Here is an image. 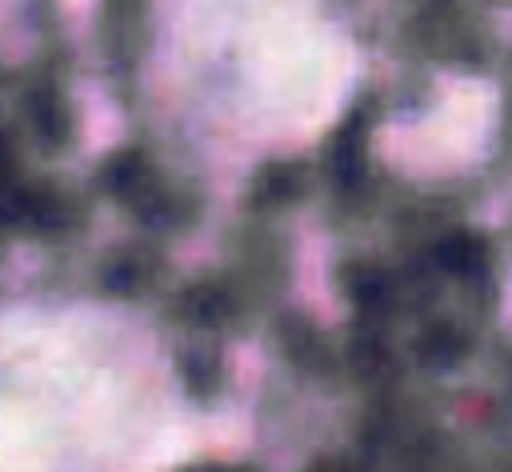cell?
I'll return each instance as SVG.
<instances>
[{"instance_id":"obj_1","label":"cell","mask_w":512,"mask_h":472,"mask_svg":"<svg viewBox=\"0 0 512 472\" xmlns=\"http://www.w3.org/2000/svg\"><path fill=\"white\" fill-rule=\"evenodd\" d=\"M436 264L452 276H476L484 268V244L476 236H448L436 244Z\"/></svg>"},{"instance_id":"obj_2","label":"cell","mask_w":512,"mask_h":472,"mask_svg":"<svg viewBox=\"0 0 512 472\" xmlns=\"http://www.w3.org/2000/svg\"><path fill=\"white\" fill-rule=\"evenodd\" d=\"M420 356H424L432 368H448V364H456V360L464 356V340H460V332H456V328L436 324V328L420 340Z\"/></svg>"},{"instance_id":"obj_3","label":"cell","mask_w":512,"mask_h":472,"mask_svg":"<svg viewBox=\"0 0 512 472\" xmlns=\"http://www.w3.org/2000/svg\"><path fill=\"white\" fill-rule=\"evenodd\" d=\"M344 292L356 300V304H380L384 300V292H388V280H384V272H376V268H352V276L344 280Z\"/></svg>"},{"instance_id":"obj_4","label":"cell","mask_w":512,"mask_h":472,"mask_svg":"<svg viewBox=\"0 0 512 472\" xmlns=\"http://www.w3.org/2000/svg\"><path fill=\"white\" fill-rule=\"evenodd\" d=\"M320 472H332V468H320Z\"/></svg>"}]
</instances>
